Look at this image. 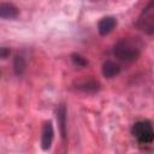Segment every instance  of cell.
Returning a JSON list of instances; mask_svg holds the SVG:
<instances>
[{"mask_svg":"<svg viewBox=\"0 0 154 154\" xmlns=\"http://www.w3.org/2000/svg\"><path fill=\"white\" fill-rule=\"evenodd\" d=\"M142 49V43L136 37H124L120 38L113 48V54L123 61H135Z\"/></svg>","mask_w":154,"mask_h":154,"instance_id":"obj_1","label":"cell"},{"mask_svg":"<svg viewBox=\"0 0 154 154\" xmlns=\"http://www.w3.org/2000/svg\"><path fill=\"white\" fill-rule=\"evenodd\" d=\"M131 134L141 144H149L154 140V130L149 120L136 122L131 128Z\"/></svg>","mask_w":154,"mask_h":154,"instance_id":"obj_2","label":"cell"},{"mask_svg":"<svg viewBox=\"0 0 154 154\" xmlns=\"http://www.w3.org/2000/svg\"><path fill=\"white\" fill-rule=\"evenodd\" d=\"M136 26L148 35H152L154 32V5H153V0L149 1V4L143 8L141 14L138 16V18L136 20Z\"/></svg>","mask_w":154,"mask_h":154,"instance_id":"obj_3","label":"cell"},{"mask_svg":"<svg viewBox=\"0 0 154 154\" xmlns=\"http://www.w3.org/2000/svg\"><path fill=\"white\" fill-rule=\"evenodd\" d=\"M53 137H54L53 125H52V122L48 120L43 124L42 135H41V148L43 150H48L51 148L52 142H53Z\"/></svg>","mask_w":154,"mask_h":154,"instance_id":"obj_4","label":"cell"},{"mask_svg":"<svg viewBox=\"0 0 154 154\" xmlns=\"http://www.w3.org/2000/svg\"><path fill=\"white\" fill-rule=\"evenodd\" d=\"M19 14V10L10 2L0 4V18L4 19H16Z\"/></svg>","mask_w":154,"mask_h":154,"instance_id":"obj_5","label":"cell"},{"mask_svg":"<svg viewBox=\"0 0 154 154\" xmlns=\"http://www.w3.org/2000/svg\"><path fill=\"white\" fill-rule=\"evenodd\" d=\"M116 25H117V20L114 17H105L97 23V31L100 35L105 36L109 34L114 29Z\"/></svg>","mask_w":154,"mask_h":154,"instance_id":"obj_6","label":"cell"},{"mask_svg":"<svg viewBox=\"0 0 154 154\" xmlns=\"http://www.w3.org/2000/svg\"><path fill=\"white\" fill-rule=\"evenodd\" d=\"M101 71H102L103 77H106V78H112V77L117 76V75L120 72V67H119V65L116 64L114 61L107 60V61L103 63Z\"/></svg>","mask_w":154,"mask_h":154,"instance_id":"obj_7","label":"cell"},{"mask_svg":"<svg viewBox=\"0 0 154 154\" xmlns=\"http://www.w3.org/2000/svg\"><path fill=\"white\" fill-rule=\"evenodd\" d=\"M57 119H58V125L60 129L61 137L65 138L66 136V108L64 105H60L57 109Z\"/></svg>","mask_w":154,"mask_h":154,"instance_id":"obj_8","label":"cell"},{"mask_svg":"<svg viewBox=\"0 0 154 154\" xmlns=\"http://www.w3.org/2000/svg\"><path fill=\"white\" fill-rule=\"evenodd\" d=\"M79 90H83V91H96L99 89V83L95 82V81H88V82H84L82 84H79L77 87Z\"/></svg>","mask_w":154,"mask_h":154,"instance_id":"obj_9","label":"cell"},{"mask_svg":"<svg viewBox=\"0 0 154 154\" xmlns=\"http://www.w3.org/2000/svg\"><path fill=\"white\" fill-rule=\"evenodd\" d=\"M13 66H14V71L17 75H22L24 69H25V61L23 59V57L20 55H17L16 59H14V63H13Z\"/></svg>","mask_w":154,"mask_h":154,"instance_id":"obj_10","label":"cell"},{"mask_svg":"<svg viewBox=\"0 0 154 154\" xmlns=\"http://www.w3.org/2000/svg\"><path fill=\"white\" fill-rule=\"evenodd\" d=\"M71 59H72V61H73V64L75 65H77V66H81V67H83V66H85V65H88V61L82 57V55H79V54H72L71 55Z\"/></svg>","mask_w":154,"mask_h":154,"instance_id":"obj_11","label":"cell"},{"mask_svg":"<svg viewBox=\"0 0 154 154\" xmlns=\"http://www.w3.org/2000/svg\"><path fill=\"white\" fill-rule=\"evenodd\" d=\"M8 54H10L8 49H6V48H0V58H5V57H7Z\"/></svg>","mask_w":154,"mask_h":154,"instance_id":"obj_12","label":"cell"}]
</instances>
